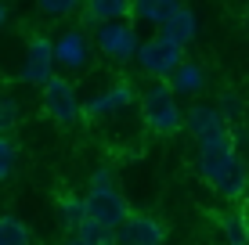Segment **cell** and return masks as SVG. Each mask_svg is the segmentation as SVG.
I'll use <instances>...</instances> for the list:
<instances>
[{"label":"cell","instance_id":"cell-1","mask_svg":"<svg viewBox=\"0 0 249 245\" xmlns=\"http://www.w3.org/2000/svg\"><path fill=\"white\" fill-rule=\"evenodd\" d=\"M83 206H87V220H94L98 227H105V231H116L130 220V202L123 198V191L112 184V177L108 173H94L90 177V191L83 195Z\"/></svg>","mask_w":249,"mask_h":245},{"label":"cell","instance_id":"cell-2","mask_svg":"<svg viewBox=\"0 0 249 245\" xmlns=\"http://www.w3.org/2000/svg\"><path fill=\"white\" fill-rule=\"evenodd\" d=\"M199 177L217 195H224L231 202L246 198L249 173H246L242 159H238L235 151H199Z\"/></svg>","mask_w":249,"mask_h":245},{"label":"cell","instance_id":"cell-3","mask_svg":"<svg viewBox=\"0 0 249 245\" xmlns=\"http://www.w3.org/2000/svg\"><path fill=\"white\" fill-rule=\"evenodd\" d=\"M141 119L159 137H174L184 130V112L177 105V94L170 83H152L141 94Z\"/></svg>","mask_w":249,"mask_h":245},{"label":"cell","instance_id":"cell-4","mask_svg":"<svg viewBox=\"0 0 249 245\" xmlns=\"http://www.w3.org/2000/svg\"><path fill=\"white\" fill-rule=\"evenodd\" d=\"M184 126L195 141H199V151H235V141H231L228 119L220 108L210 105H192L184 115Z\"/></svg>","mask_w":249,"mask_h":245},{"label":"cell","instance_id":"cell-5","mask_svg":"<svg viewBox=\"0 0 249 245\" xmlns=\"http://www.w3.org/2000/svg\"><path fill=\"white\" fill-rule=\"evenodd\" d=\"M137 65L144 76H152L156 83H166L170 76L184 65V47H177L174 40H166L162 33H156L152 40H144L137 50Z\"/></svg>","mask_w":249,"mask_h":245},{"label":"cell","instance_id":"cell-6","mask_svg":"<svg viewBox=\"0 0 249 245\" xmlns=\"http://www.w3.org/2000/svg\"><path fill=\"white\" fill-rule=\"evenodd\" d=\"M44 112L54 123H62V126H72L83 115V105H80V98H76V87L65 80V76H54V80L44 87Z\"/></svg>","mask_w":249,"mask_h":245},{"label":"cell","instance_id":"cell-7","mask_svg":"<svg viewBox=\"0 0 249 245\" xmlns=\"http://www.w3.org/2000/svg\"><path fill=\"white\" fill-rule=\"evenodd\" d=\"M54 44L47 36H33L29 50H25V65H22V80L33 87H47L54 80Z\"/></svg>","mask_w":249,"mask_h":245},{"label":"cell","instance_id":"cell-8","mask_svg":"<svg viewBox=\"0 0 249 245\" xmlns=\"http://www.w3.org/2000/svg\"><path fill=\"white\" fill-rule=\"evenodd\" d=\"M98 50H101V54H108L112 62H130V58H137L141 44H137L134 25L130 22L101 25V29H98Z\"/></svg>","mask_w":249,"mask_h":245},{"label":"cell","instance_id":"cell-9","mask_svg":"<svg viewBox=\"0 0 249 245\" xmlns=\"http://www.w3.org/2000/svg\"><path fill=\"white\" fill-rule=\"evenodd\" d=\"M170 234V227L156 220V216H144V213H134L130 220L119 227V245H162Z\"/></svg>","mask_w":249,"mask_h":245},{"label":"cell","instance_id":"cell-10","mask_svg":"<svg viewBox=\"0 0 249 245\" xmlns=\"http://www.w3.org/2000/svg\"><path fill=\"white\" fill-rule=\"evenodd\" d=\"M130 101H134V87H130V83H116L112 90H105V94L90 98L87 105H83V115H87V119H101V115H108V112H119V108H126Z\"/></svg>","mask_w":249,"mask_h":245},{"label":"cell","instance_id":"cell-11","mask_svg":"<svg viewBox=\"0 0 249 245\" xmlns=\"http://www.w3.org/2000/svg\"><path fill=\"white\" fill-rule=\"evenodd\" d=\"M83 15L101 29V25H112V22H130L134 4L130 0H87V4H83Z\"/></svg>","mask_w":249,"mask_h":245},{"label":"cell","instance_id":"cell-12","mask_svg":"<svg viewBox=\"0 0 249 245\" xmlns=\"http://www.w3.org/2000/svg\"><path fill=\"white\" fill-rule=\"evenodd\" d=\"M54 58L58 65H65V69H83L87 65V40H83V33H62V36L54 40Z\"/></svg>","mask_w":249,"mask_h":245},{"label":"cell","instance_id":"cell-13","mask_svg":"<svg viewBox=\"0 0 249 245\" xmlns=\"http://www.w3.org/2000/svg\"><path fill=\"white\" fill-rule=\"evenodd\" d=\"M159 33H162L166 40H174L177 47H188V44L195 40V15H192V7H184V4H181L174 15H170V22L162 25Z\"/></svg>","mask_w":249,"mask_h":245},{"label":"cell","instance_id":"cell-14","mask_svg":"<svg viewBox=\"0 0 249 245\" xmlns=\"http://www.w3.org/2000/svg\"><path fill=\"white\" fill-rule=\"evenodd\" d=\"M170 87H174V94H199V90L206 87V72H202V65H195V62H184L181 69H177L174 76H170Z\"/></svg>","mask_w":249,"mask_h":245},{"label":"cell","instance_id":"cell-15","mask_svg":"<svg viewBox=\"0 0 249 245\" xmlns=\"http://www.w3.org/2000/svg\"><path fill=\"white\" fill-rule=\"evenodd\" d=\"M0 245H33V231L18 216H0Z\"/></svg>","mask_w":249,"mask_h":245},{"label":"cell","instance_id":"cell-16","mask_svg":"<svg viewBox=\"0 0 249 245\" xmlns=\"http://www.w3.org/2000/svg\"><path fill=\"white\" fill-rule=\"evenodd\" d=\"M177 7H181V4H174V0H166V4H134V18H148L152 25H159V29H162Z\"/></svg>","mask_w":249,"mask_h":245},{"label":"cell","instance_id":"cell-17","mask_svg":"<svg viewBox=\"0 0 249 245\" xmlns=\"http://www.w3.org/2000/svg\"><path fill=\"white\" fill-rule=\"evenodd\" d=\"M224 238H228V245H249V216L246 213H231V216H224Z\"/></svg>","mask_w":249,"mask_h":245},{"label":"cell","instance_id":"cell-18","mask_svg":"<svg viewBox=\"0 0 249 245\" xmlns=\"http://www.w3.org/2000/svg\"><path fill=\"white\" fill-rule=\"evenodd\" d=\"M72 234H80L87 245H116L119 242V234L116 231H105V227H98L94 220H83L80 224V231H72Z\"/></svg>","mask_w":249,"mask_h":245},{"label":"cell","instance_id":"cell-19","mask_svg":"<svg viewBox=\"0 0 249 245\" xmlns=\"http://www.w3.org/2000/svg\"><path fill=\"white\" fill-rule=\"evenodd\" d=\"M15 166H18V148L11 137H0V184L15 173Z\"/></svg>","mask_w":249,"mask_h":245},{"label":"cell","instance_id":"cell-20","mask_svg":"<svg viewBox=\"0 0 249 245\" xmlns=\"http://www.w3.org/2000/svg\"><path fill=\"white\" fill-rule=\"evenodd\" d=\"M15 126H18V105L0 94V137H11Z\"/></svg>","mask_w":249,"mask_h":245},{"label":"cell","instance_id":"cell-21","mask_svg":"<svg viewBox=\"0 0 249 245\" xmlns=\"http://www.w3.org/2000/svg\"><path fill=\"white\" fill-rule=\"evenodd\" d=\"M36 11L40 15H76V11H83V4H76V0H40L36 4Z\"/></svg>","mask_w":249,"mask_h":245},{"label":"cell","instance_id":"cell-22","mask_svg":"<svg viewBox=\"0 0 249 245\" xmlns=\"http://www.w3.org/2000/svg\"><path fill=\"white\" fill-rule=\"evenodd\" d=\"M7 22V4H0V25Z\"/></svg>","mask_w":249,"mask_h":245},{"label":"cell","instance_id":"cell-23","mask_svg":"<svg viewBox=\"0 0 249 245\" xmlns=\"http://www.w3.org/2000/svg\"><path fill=\"white\" fill-rule=\"evenodd\" d=\"M242 29L249 33V7H246V15H242Z\"/></svg>","mask_w":249,"mask_h":245},{"label":"cell","instance_id":"cell-24","mask_svg":"<svg viewBox=\"0 0 249 245\" xmlns=\"http://www.w3.org/2000/svg\"><path fill=\"white\" fill-rule=\"evenodd\" d=\"M246 198H249V188H246Z\"/></svg>","mask_w":249,"mask_h":245}]
</instances>
